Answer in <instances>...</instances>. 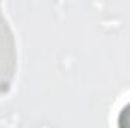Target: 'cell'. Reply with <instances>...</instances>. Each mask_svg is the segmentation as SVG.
<instances>
[{"instance_id": "1", "label": "cell", "mask_w": 130, "mask_h": 128, "mask_svg": "<svg viewBox=\"0 0 130 128\" xmlns=\"http://www.w3.org/2000/svg\"><path fill=\"white\" fill-rule=\"evenodd\" d=\"M117 128H130V101L121 107L117 116Z\"/></svg>"}]
</instances>
